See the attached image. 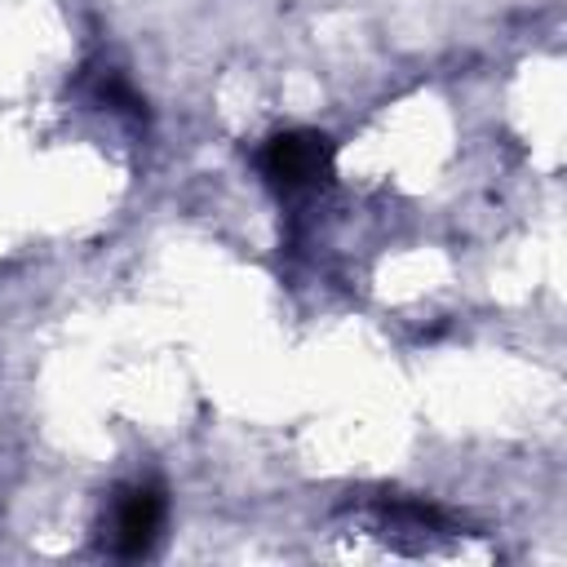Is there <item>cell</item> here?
I'll return each instance as SVG.
<instances>
[{
    "mask_svg": "<svg viewBox=\"0 0 567 567\" xmlns=\"http://www.w3.org/2000/svg\"><path fill=\"white\" fill-rule=\"evenodd\" d=\"M164 492L155 483H133V487H120L115 505H111V549L120 558H142L151 554V545L159 540V527H164Z\"/></svg>",
    "mask_w": 567,
    "mask_h": 567,
    "instance_id": "cell-1",
    "label": "cell"
},
{
    "mask_svg": "<svg viewBox=\"0 0 567 567\" xmlns=\"http://www.w3.org/2000/svg\"><path fill=\"white\" fill-rule=\"evenodd\" d=\"M261 164H266L270 182L301 186V182H315L328 168V146H323L319 133H279V137H270Z\"/></svg>",
    "mask_w": 567,
    "mask_h": 567,
    "instance_id": "cell-2",
    "label": "cell"
}]
</instances>
